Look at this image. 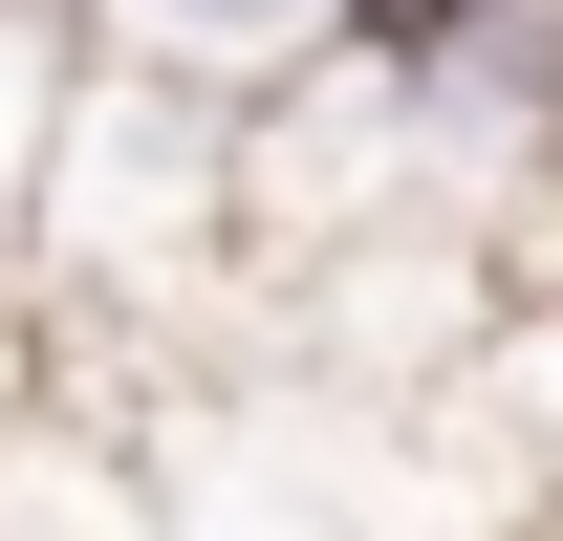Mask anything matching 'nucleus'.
<instances>
[{
  "label": "nucleus",
  "instance_id": "3",
  "mask_svg": "<svg viewBox=\"0 0 563 541\" xmlns=\"http://www.w3.org/2000/svg\"><path fill=\"white\" fill-rule=\"evenodd\" d=\"M87 44H131V66H174V87H282L303 44H347V0H87Z\"/></svg>",
  "mask_w": 563,
  "mask_h": 541
},
{
  "label": "nucleus",
  "instance_id": "2",
  "mask_svg": "<svg viewBox=\"0 0 563 541\" xmlns=\"http://www.w3.org/2000/svg\"><path fill=\"white\" fill-rule=\"evenodd\" d=\"M0 541H174L152 520V411L131 390H22L0 411Z\"/></svg>",
  "mask_w": 563,
  "mask_h": 541
},
{
  "label": "nucleus",
  "instance_id": "6",
  "mask_svg": "<svg viewBox=\"0 0 563 541\" xmlns=\"http://www.w3.org/2000/svg\"><path fill=\"white\" fill-rule=\"evenodd\" d=\"M542 174H563V131H542Z\"/></svg>",
  "mask_w": 563,
  "mask_h": 541
},
{
  "label": "nucleus",
  "instance_id": "7",
  "mask_svg": "<svg viewBox=\"0 0 563 541\" xmlns=\"http://www.w3.org/2000/svg\"><path fill=\"white\" fill-rule=\"evenodd\" d=\"M66 22H87V0H66Z\"/></svg>",
  "mask_w": 563,
  "mask_h": 541
},
{
  "label": "nucleus",
  "instance_id": "1",
  "mask_svg": "<svg viewBox=\"0 0 563 541\" xmlns=\"http://www.w3.org/2000/svg\"><path fill=\"white\" fill-rule=\"evenodd\" d=\"M22 303L44 325H131L152 368H196V346L261 325V239H239V109L131 44H87L66 131H44V196H22Z\"/></svg>",
  "mask_w": 563,
  "mask_h": 541
},
{
  "label": "nucleus",
  "instance_id": "5",
  "mask_svg": "<svg viewBox=\"0 0 563 541\" xmlns=\"http://www.w3.org/2000/svg\"><path fill=\"white\" fill-rule=\"evenodd\" d=\"M433 22H455V0H347V44H433Z\"/></svg>",
  "mask_w": 563,
  "mask_h": 541
},
{
  "label": "nucleus",
  "instance_id": "4",
  "mask_svg": "<svg viewBox=\"0 0 563 541\" xmlns=\"http://www.w3.org/2000/svg\"><path fill=\"white\" fill-rule=\"evenodd\" d=\"M66 87H87V22H66V0H0V261H22V196H44Z\"/></svg>",
  "mask_w": 563,
  "mask_h": 541
}]
</instances>
